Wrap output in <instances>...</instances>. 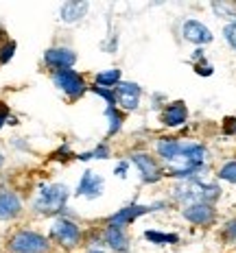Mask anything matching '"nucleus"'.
Wrapping results in <instances>:
<instances>
[{"instance_id": "nucleus-20", "label": "nucleus", "mask_w": 236, "mask_h": 253, "mask_svg": "<svg viewBox=\"0 0 236 253\" xmlns=\"http://www.w3.org/2000/svg\"><path fill=\"white\" fill-rule=\"evenodd\" d=\"M105 120H107V140L109 138H114V135H118L120 131H123V126H125V114L120 112L118 107H105Z\"/></svg>"}, {"instance_id": "nucleus-25", "label": "nucleus", "mask_w": 236, "mask_h": 253, "mask_svg": "<svg viewBox=\"0 0 236 253\" xmlns=\"http://www.w3.org/2000/svg\"><path fill=\"white\" fill-rule=\"evenodd\" d=\"M15 50H18V42L9 38L2 46H0V66H7L9 61H13Z\"/></svg>"}, {"instance_id": "nucleus-37", "label": "nucleus", "mask_w": 236, "mask_h": 253, "mask_svg": "<svg viewBox=\"0 0 236 253\" xmlns=\"http://www.w3.org/2000/svg\"><path fill=\"white\" fill-rule=\"evenodd\" d=\"M0 253H4V251H2V245H0Z\"/></svg>"}, {"instance_id": "nucleus-17", "label": "nucleus", "mask_w": 236, "mask_h": 253, "mask_svg": "<svg viewBox=\"0 0 236 253\" xmlns=\"http://www.w3.org/2000/svg\"><path fill=\"white\" fill-rule=\"evenodd\" d=\"M88 11H90L88 0H66L59 4V22L66 26H77L86 20Z\"/></svg>"}, {"instance_id": "nucleus-12", "label": "nucleus", "mask_w": 236, "mask_h": 253, "mask_svg": "<svg viewBox=\"0 0 236 253\" xmlns=\"http://www.w3.org/2000/svg\"><path fill=\"white\" fill-rule=\"evenodd\" d=\"M24 216V201L18 190L0 188V223H15Z\"/></svg>"}, {"instance_id": "nucleus-14", "label": "nucleus", "mask_w": 236, "mask_h": 253, "mask_svg": "<svg viewBox=\"0 0 236 253\" xmlns=\"http://www.w3.org/2000/svg\"><path fill=\"white\" fill-rule=\"evenodd\" d=\"M103 247L109 253H129L131 251L129 229L116 227V225H105L103 223Z\"/></svg>"}, {"instance_id": "nucleus-2", "label": "nucleus", "mask_w": 236, "mask_h": 253, "mask_svg": "<svg viewBox=\"0 0 236 253\" xmlns=\"http://www.w3.org/2000/svg\"><path fill=\"white\" fill-rule=\"evenodd\" d=\"M57 253H79L86 247V227L75 216H57L46 231Z\"/></svg>"}, {"instance_id": "nucleus-30", "label": "nucleus", "mask_w": 236, "mask_h": 253, "mask_svg": "<svg viewBox=\"0 0 236 253\" xmlns=\"http://www.w3.org/2000/svg\"><path fill=\"white\" fill-rule=\"evenodd\" d=\"M192 70H195L199 77H212L214 75V66L208 59L201 61V63H195V66H192Z\"/></svg>"}, {"instance_id": "nucleus-34", "label": "nucleus", "mask_w": 236, "mask_h": 253, "mask_svg": "<svg viewBox=\"0 0 236 253\" xmlns=\"http://www.w3.org/2000/svg\"><path fill=\"white\" fill-rule=\"evenodd\" d=\"M7 40H9L7 31H4V26H2V24H0V46H2V44H4V42H7Z\"/></svg>"}, {"instance_id": "nucleus-28", "label": "nucleus", "mask_w": 236, "mask_h": 253, "mask_svg": "<svg viewBox=\"0 0 236 253\" xmlns=\"http://www.w3.org/2000/svg\"><path fill=\"white\" fill-rule=\"evenodd\" d=\"M223 40H225V44L236 52V22L223 24Z\"/></svg>"}, {"instance_id": "nucleus-11", "label": "nucleus", "mask_w": 236, "mask_h": 253, "mask_svg": "<svg viewBox=\"0 0 236 253\" xmlns=\"http://www.w3.org/2000/svg\"><path fill=\"white\" fill-rule=\"evenodd\" d=\"M103 194H105V177L94 170H83V175L79 177L77 188L72 190V197L86 199V201H96Z\"/></svg>"}, {"instance_id": "nucleus-5", "label": "nucleus", "mask_w": 236, "mask_h": 253, "mask_svg": "<svg viewBox=\"0 0 236 253\" xmlns=\"http://www.w3.org/2000/svg\"><path fill=\"white\" fill-rule=\"evenodd\" d=\"M50 83L68 103H77L90 92V81L86 79V75L79 70H61V72H52Z\"/></svg>"}, {"instance_id": "nucleus-13", "label": "nucleus", "mask_w": 236, "mask_h": 253, "mask_svg": "<svg viewBox=\"0 0 236 253\" xmlns=\"http://www.w3.org/2000/svg\"><path fill=\"white\" fill-rule=\"evenodd\" d=\"M182 38H184V42H188V44L197 46V48H203V46H208L214 42V33L208 24L201 22V20L186 18L182 22Z\"/></svg>"}, {"instance_id": "nucleus-24", "label": "nucleus", "mask_w": 236, "mask_h": 253, "mask_svg": "<svg viewBox=\"0 0 236 253\" xmlns=\"http://www.w3.org/2000/svg\"><path fill=\"white\" fill-rule=\"evenodd\" d=\"M90 92L94 94V96L103 98L105 107H116V94H114V89L98 87V85H92V83H90Z\"/></svg>"}, {"instance_id": "nucleus-8", "label": "nucleus", "mask_w": 236, "mask_h": 253, "mask_svg": "<svg viewBox=\"0 0 236 253\" xmlns=\"http://www.w3.org/2000/svg\"><path fill=\"white\" fill-rule=\"evenodd\" d=\"M77 50L72 46H66V44H55V46H48L42 55V63L44 68L48 70V75L52 72H61V70H72L77 66Z\"/></svg>"}, {"instance_id": "nucleus-19", "label": "nucleus", "mask_w": 236, "mask_h": 253, "mask_svg": "<svg viewBox=\"0 0 236 253\" xmlns=\"http://www.w3.org/2000/svg\"><path fill=\"white\" fill-rule=\"evenodd\" d=\"M120 81H123V70H120V68H107V70H98V72H94V77H92V85L107 87V89H114Z\"/></svg>"}, {"instance_id": "nucleus-35", "label": "nucleus", "mask_w": 236, "mask_h": 253, "mask_svg": "<svg viewBox=\"0 0 236 253\" xmlns=\"http://www.w3.org/2000/svg\"><path fill=\"white\" fill-rule=\"evenodd\" d=\"M4 162H7V155H4L2 146H0V172H2V168H4Z\"/></svg>"}, {"instance_id": "nucleus-4", "label": "nucleus", "mask_w": 236, "mask_h": 253, "mask_svg": "<svg viewBox=\"0 0 236 253\" xmlns=\"http://www.w3.org/2000/svg\"><path fill=\"white\" fill-rule=\"evenodd\" d=\"M4 253H55L50 238L40 229L15 227L7 234L2 242Z\"/></svg>"}, {"instance_id": "nucleus-27", "label": "nucleus", "mask_w": 236, "mask_h": 253, "mask_svg": "<svg viewBox=\"0 0 236 253\" xmlns=\"http://www.w3.org/2000/svg\"><path fill=\"white\" fill-rule=\"evenodd\" d=\"M90 157L92 160H109L112 157V146L107 140H101L94 149H90Z\"/></svg>"}, {"instance_id": "nucleus-29", "label": "nucleus", "mask_w": 236, "mask_h": 253, "mask_svg": "<svg viewBox=\"0 0 236 253\" xmlns=\"http://www.w3.org/2000/svg\"><path fill=\"white\" fill-rule=\"evenodd\" d=\"M221 131L228 138H236V116H225L221 120Z\"/></svg>"}, {"instance_id": "nucleus-31", "label": "nucleus", "mask_w": 236, "mask_h": 253, "mask_svg": "<svg viewBox=\"0 0 236 253\" xmlns=\"http://www.w3.org/2000/svg\"><path fill=\"white\" fill-rule=\"evenodd\" d=\"M11 107H9L4 101H0V131L4 129V126L9 125V120H11Z\"/></svg>"}, {"instance_id": "nucleus-21", "label": "nucleus", "mask_w": 236, "mask_h": 253, "mask_svg": "<svg viewBox=\"0 0 236 253\" xmlns=\"http://www.w3.org/2000/svg\"><path fill=\"white\" fill-rule=\"evenodd\" d=\"M210 9L214 11L217 18L225 20V24L236 22V2H230V0H214V2H210Z\"/></svg>"}, {"instance_id": "nucleus-9", "label": "nucleus", "mask_w": 236, "mask_h": 253, "mask_svg": "<svg viewBox=\"0 0 236 253\" xmlns=\"http://www.w3.org/2000/svg\"><path fill=\"white\" fill-rule=\"evenodd\" d=\"M114 94H116V107L125 116L138 112L140 101H142V87H140V83L123 79V81L114 87Z\"/></svg>"}, {"instance_id": "nucleus-23", "label": "nucleus", "mask_w": 236, "mask_h": 253, "mask_svg": "<svg viewBox=\"0 0 236 253\" xmlns=\"http://www.w3.org/2000/svg\"><path fill=\"white\" fill-rule=\"evenodd\" d=\"M219 236H221L223 245H228V247H236V216H232V218L225 220L223 227L219 229Z\"/></svg>"}, {"instance_id": "nucleus-6", "label": "nucleus", "mask_w": 236, "mask_h": 253, "mask_svg": "<svg viewBox=\"0 0 236 253\" xmlns=\"http://www.w3.org/2000/svg\"><path fill=\"white\" fill-rule=\"evenodd\" d=\"M169 205H171L169 201H155V203H149V205H144V203H129V205L118 208L116 212H112L109 216H105L103 223L129 229L138 218H142V216H146V214H153V212H162V210H166Z\"/></svg>"}, {"instance_id": "nucleus-26", "label": "nucleus", "mask_w": 236, "mask_h": 253, "mask_svg": "<svg viewBox=\"0 0 236 253\" xmlns=\"http://www.w3.org/2000/svg\"><path fill=\"white\" fill-rule=\"evenodd\" d=\"M50 160H55V162H70V160H77V153L72 151V146L68 144V142H64V144H59V149L50 155Z\"/></svg>"}, {"instance_id": "nucleus-1", "label": "nucleus", "mask_w": 236, "mask_h": 253, "mask_svg": "<svg viewBox=\"0 0 236 253\" xmlns=\"http://www.w3.org/2000/svg\"><path fill=\"white\" fill-rule=\"evenodd\" d=\"M72 199V190L66 183L59 181H50V183H42L33 197L31 203V212L40 218H57L68 210V201Z\"/></svg>"}, {"instance_id": "nucleus-15", "label": "nucleus", "mask_w": 236, "mask_h": 253, "mask_svg": "<svg viewBox=\"0 0 236 253\" xmlns=\"http://www.w3.org/2000/svg\"><path fill=\"white\" fill-rule=\"evenodd\" d=\"M188 105L184 101H169L164 103V107L160 109V123L166 129H182L188 123Z\"/></svg>"}, {"instance_id": "nucleus-33", "label": "nucleus", "mask_w": 236, "mask_h": 253, "mask_svg": "<svg viewBox=\"0 0 236 253\" xmlns=\"http://www.w3.org/2000/svg\"><path fill=\"white\" fill-rule=\"evenodd\" d=\"M201 61H206V50H203V48H195V52L190 55V63L195 66V63H201Z\"/></svg>"}, {"instance_id": "nucleus-16", "label": "nucleus", "mask_w": 236, "mask_h": 253, "mask_svg": "<svg viewBox=\"0 0 236 253\" xmlns=\"http://www.w3.org/2000/svg\"><path fill=\"white\" fill-rule=\"evenodd\" d=\"M180 153H182V138H175V135H160V138H155L153 155L164 164V168L171 166L180 157Z\"/></svg>"}, {"instance_id": "nucleus-7", "label": "nucleus", "mask_w": 236, "mask_h": 253, "mask_svg": "<svg viewBox=\"0 0 236 253\" xmlns=\"http://www.w3.org/2000/svg\"><path fill=\"white\" fill-rule=\"evenodd\" d=\"M129 162H131V166H136V170H138V175H140V181H142L144 186H155L162 179H166V168L153 153L131 151Z\"/></svg>"}, {"instance_id": "nucleus-32", "label": "nucleus", "mask_w": 236, "mask_h": 253, "mask_svg": "<svg viewBox=\"0 0 236 253\" xmlns=\"http://www.w3.org/2000/svg\"><path fill=\"white\" fill-rule=\"evenodd\" d=\"M129 168H131V162H129V160H120L118 164L114 166V175H116L118 179H127Z\"/></svg>"}, {"instance_id": "nucleus-36", "label": "nucleus", "mask_w": 236, "mask_h": 253, "mask_svg": "<svg viewBox=\"0 0 236 253\" xmlns=\"http://www.w3.org/2000/svg\"><path fill=\"white\" fill-rule=\"evenodd\" d=\"M79 253H109L107 249H81Z\"/></svg>"}, {"instance_id": "nucleus-3", "label": "nucleus", "mask_w": 236, "mask_h": 253, "mask_svg": "<svg viewBox=\"0 0 236 253\" xmlns=\"http://www.w3.org/2000/svg\"><path fill=\"white\" fill-rule=\"evenodd\" d=\"M223 190L217 181H208V179H184V181H175L171 188V201L186 208L192 203H212L221 199Z\"/></svg>"}, {"instance_id": "nucleus-18", "label": "nucleus", "mask_w": 236, "mask_h": 253, "mask_svg": "<svg viewBox=\"0 0 236 253\" xmlns=\"http://www.w3.org/2000/svg\"><path fill=\"white\" fill-rule=\"evenodd\" d=\"M142 238L149 245H155V247H177L182 242L180 234H175V231H162V229H144Z\"/></svg>"}, {"instance_id": "nucleus-22", "label": "nucleus", "mask_w": 236, "mask_h": 253, "mask_svg": "<svg viewBox=\"0 0 236 253\" xmlns=\"http://www.w3.org/2000/svg\"><path fill=\"white\" fill-rule=\"evenodd\" d=\"M217 179L219 181H225V183L236 186V160L223 162V164L217 168Z\"/></svg>"}, {"instance_id": "nucleus-10", "label": "nucleus", "mask_w": 236, "mask_h": 253, "mask_svg": "<svg viewBox=\"0 0 236 253\" xmlns=\"http://www.w3.org/2000/svg\"><path fill=\"white\" fill-rule=\"evenodd\" d=\"M182 218L192 227H212L219 218V210L212 203H192L180 210Z\"/></svg>"}]
</instances>
